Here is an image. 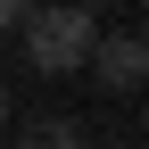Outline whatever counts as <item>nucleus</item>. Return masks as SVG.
<instances>
[{"label": "nucleus", "mask_w": 149, "mask_h": 149, "mask_svg": "<svg viewBox=\"0 0 149 149\" xmlns=\"http://www.w3.org/2000/svg\"><path fill=\"white\" fill-rule=\"evenodd\" d=\"M17 42H25V58H33V74H74L91 58V42H100V25H91V8H33L25 25H17Z\"/></svg>", "instance_id": "1"}, {"label": "nucleus", "mask_w": 149, "mask_h": 149, "mask_svg": "<svg viewBox=\"0 0 149 149\" xmlns=\"http://www.w3.org/2000/svg\"><path fill=\"white\" fill-rule=\"evenodd\" d=\"M83 66L100 74L108 91H141V74H149V33H100Z\"/></svg>", "instance_id": "2"}, {"label": "nucleus", "mask_w": 149, "mask_h": 149, "mask_svg": "<svg viewBox=\"0 0 149 149\" xmlns=\"http://www.w3.org/2000/svg\"><path fill=\"white\" fill-rule=\"evenodd\" d=\"M17 149H91V141H83V124L50 116V124H25V133H17Z\"/></svg>", "instance_id": "3"}, {"label": "nucleus", "mask_w": 149, "mask_h": 149, "mask_svg": "<svg viewBox=\"0 0 149 149\" xmlns=\"http://www.w3.org/2000/svg\"><path fill=\"white\" fill-rule=\"evenodd\" d=\"M33 8H42V0H0V33H17V25H25Z\"/></svg>", "instance_id": "4"}, {"label": "nucleus", "mask_w": 149, "mask_h": 149, "mask_svg": "<svg viewBox=\"0 0 149 149\" xmlns=\"http://www.w3.org/2000/svg\"><path fill=\"white\" fill-rule=\"evenodd\" d=\"M0 124H8V91H0Z\"/></svg>", "instance_id": "5"}, {"label": "nucleus", "mask_w": 149, "mask_h": 149, "mask_svg": "<svg viewBox=\"0 0 149 149\" xmlns=\"http://www.w3.org/2000/svg\"><path fill=\"white\" fill-rule=\"evenodd\" d=\"M66 8H100V0H66Z\"/></svg>", "instance_id": "6"}]
</instances>
